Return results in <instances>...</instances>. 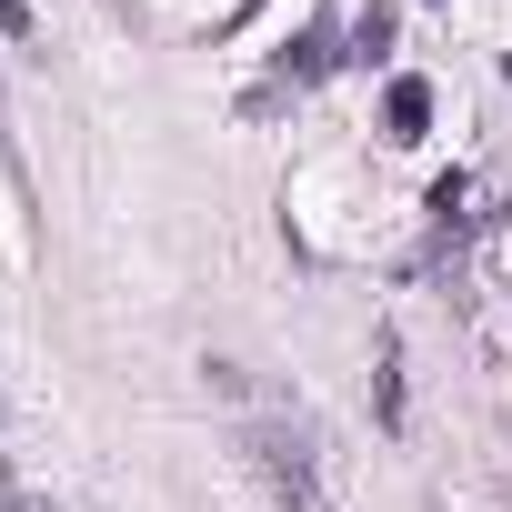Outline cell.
Returning <instances> with one entry per match:
<instances>
[{"label":"cell","mask_w":512,"mask_h":512,"mask_svg":"<svg viewBox=\"0 0 512 512\" xmlns=\"http://www.w3.org/2000/svg\"><path fill=\"white\" fill-rule=\"evenodd\" d=\"M352 51H362V61H382V51H392V11H382V0L352 21Z\"/></svg>","instance_id":"5b68a950"},{"label":"cell","mask_w":512,"mask_h":512,"mask_svg":"<svg viewBox=\"0 0 512 512\" xmlns=\"http://www.w3.org/2000/svg\"><path fill=\"white\" fill-rule=\"evenodd\" d=\"M332 61H342V51H332V21H312V31H302V41L282 51V81H322Z\"/></svg>","instance_id":"277c9868"},{"label":"cell","mask_w":512,"mask_h":512,"mask_svg":"<svg viewBox=\"0 0 512 512\" xmlns=\"http://www.w3.org/2000/svg\"><path fill=\"white\" fill-rule=\"evenodd\" d=\"M502 201H512V171H502V161H492V171H462V181H432V221H442V231H482Z\"/></svg>","instance_id":"7a4b0ae2"},{"label":"cell","mask_w":512,"mask_h":512,"mask_svg":"<svg viewBox=\"0 0 512 512\" xmlns=\"http://www.w3.org/2000/svg\"><path fill=\"white\" fill-rule=\"evenodd\" d=\"M502 71H512V61H502Z\"/></svg>","instance_id":"9c48e42d"},{"label":"cell","mask_w":512,"mask_h":512,"mask_svg":"<svg viewBox=\"0 0 512 512\" xmlns=\"http://www.w3.org/2000/svg\"><path fill=\"white\" fill-rule=\"evenodd\" d=\"M11 512H51V502H41V492H21V482H11Z\"/></svg>","instance_id":"ba28073f"},{"label":"cell","mask_w":512,"mask_h":512,"mask_svg":"<svg viewBox=\"0 0 512 512\" xmlns=\"http://www.w3.org/2000/svg\"><path fill=\"white\" fill-rule=\"evenodd\" d=\"M241 452L272 472V492L282 502H312L322 492V462H312V432L292 422V412H262V422H241Z\"/></svg>","instance_id":"6da1fadb"},{"label":"cell","mask_w":512,"mask_h":512,"mask_svg":"<svg viewBox=\"0 0 512 512\" xmlns=\"http://www.w3.org/2000/svg\"><path fill=\"white\" fill-rule=\"evenodd\" d=\"M382 131H392V141H422V131H432V81L402 71V81L382 91Z\"/></svg>","instance_id":"3957f363"},{"label":"cell","mask_w":512,"mask_h":512,"mask_svg":"<svg viewBox=\"0 0 512 512\" xmlns=\"http://www.w3.org/2000/svg\"><path fill=\"white\" fill-rule=\"evenodd\" d=\"M0 31H11V41H21V31H31V11H21V0H0Z\"/></svg>","instance_id":"52a82bcc"},{"label":"cell","mask_w":512,"mask_h":512,"mask_svg":"<svg viewBox=\"0 0 512 512\" xmlns=\"http://www.w3.org/2000/svg\"><path fill=\"white\" fill-rule=\"evenodd\" d=\"M372 402H382V422H402V352H382V372H372Z\"/></svg>","instance_id":"8992f818"}]
</instances>
